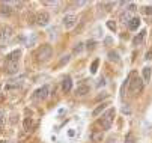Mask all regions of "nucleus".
Instances as JSON below:
<instances>
[{
  "label": "nucleus",
  "instance_id": "obj_4",
  "mask_svg": "<svg viewBox=\"0 0 152 143\" xmlns=\"http://www.w3.org/2000/svg\"><path fill=\"white\" fill-rule=\"evenodd\" d=\"M50 92H51V88H50L48 85H44L42 88H39V89L35 92L33 98H35V99H45V98L50 96Z\"/></svg>",
  "mask_w": 152,
  "mask_h": 143
},
{
  "label": "nucleus",
  "instance_id": "obj_9",
  "mask_svg": "<svg viewBox=\"0 0 152 143\" xmlns=\"http://www.w3.org/2000/svg\"><path fill=\"white\" fill-rule=\"evenodd\" d=\"M140 26V18L139 17H133L131 20H129V23H128V29L129 30H137Z\"/></svg>",
  "mask_w": 152,
  "mask_h": 143
},
{
  "label": "nucleus",
  "instance_id": "obj_12",
  "mask_svg": "<svg viewBox=\"0 0 152 143\" xmlns=\"http://www.w3.org/2000/svg\"><path fill=\"white\" fill-rule=\"evenodd\" d=\"M5 71L8 74H17L18 72V63H12V65H6Z\"/></svg>",
  "mask_w": 152,
  "mask_h": 143
},
{
  "label": "nucleus",
  "instance_id": "obj_17",
  "mask_svg": "<svg viewBox=\"0 0 152 143\" xmlns=\"http://www.w3.org/2000/svg\"><path fill=\"white\" fill-rule=\"evenodd\" d=\"M32 127H33L32 119H30V117H26V119H24V131H30Z\"/></svg>",
  "mask_w": 152,
  "mask_h": 143
},
{
  "label": "nucleus",
  "instance_id": "obj_25",
  "mask_svg": "<svg viewBox=\"0 0 152 143\" xmlns=\"http://www.w3.org/2000/svg\"><path fill=\"white\" fill-rule=\"evenodd\" d=\"M143 11H145V14L152 15V6H146V8H143Z\"/></svg>",
  "mask_w": 152,
  "mask_h": 143
},
{
  "label": "nucleus",
  "instance_id": "obj_1",
  "mask_svg": "<svg viewBox=\"0 0 152 143\" xmlns=\"http://www.w3.org/2000/svg\"><path fill=\"white\" fill-rule=\"evenodd\" d=\"M142 90H143V80L137 74L129 75V93H131V95H137Z\"/></svg>",
  "mask_w": 152,
  "mask_h": 143
},
{
  "label": "nucleus",
  "instance_id": "obj_8",
  "mask_svg": "<svg viewBox=\"0 0 152 143\" xmlns=\"http://www.w3.org/2000/svg\"><path fill=\"white\" fill-rule=\"evenodd\" d=\"M71 89H72V80H71L69 75H66L63 78V81H62V90L63 92H69Z\"/></svg>",
  "mask_w": 152,
  "mask_h": 143
},
{
  "label": "nucleus",
  "instance_id": "obj_20",
  "mask_svg": "<svg viewBox=\"0 0 152 143\" xmlns=\"http://www.w3.org/2000/svg\"><path fill=\"white\" fill-rule=\"evenodd\" d=\"M124 143H136L134 136H133L131 133H128V134H126V137H125V142H124Z\"/></svg>",
  "mask_w": 152,
  "mask_h": 143
},
{
  "label": "nucleus",
  "instance_id": "obj_18",
  "mask_svg": "<svg viewBox=\"0 0 152 143\" xmlns=\"http://www.w3.org/2000/svg\"><path fill=\"white\" fill-rule=\"evenodd\" d=\"M98 65H99V60L95 59L94 62H92V66H91V72H92V74H95V72L98 71Z\"/></svg>",
  "mask_w": 152,
  "mask_h": 143
},
{
  "label": "nucleus",
  "instance_id": "obj_28",
  "mask_svg": "<svg viewBox=\"0 0 152 143\" xmlns=\"http://www.w3.org/2000/svg\"><path fill=\"white\" fill-rule=\"evenodd\" d=\"M94 45H95V42H94V41H91V42H88V48H89V50H92V48H94Z\"/></svg>",
  "mask_w": 152,
  "mask_h": 143
},
{
  "label": "nucleus",
  "instance_id": "obj_7",
  "mask_svg": "<svg viewBox=\"0 0 152 143\" xmlns=\"http://www.w3.org/2000/svg\"><path fill=\"white\" fill-rule=\"evenodd\" d=\"M77 15H65L63 17V26L66 27V29H71L77 24Z\"/></svg>",
  "mask_w": 152,
  "mask_h": 143
},
{
  "label": "nucleus",
  "instance_id": "obj_24",
  "mask_svg": "<svg viewBox=\"0 0 152 143\" xmlns=\"http://www.w3.org/2000/svg\"><path fill=\"white\" fill-rule=\"evenodd\" d=\"M5 122H6V115L5 113H0V125L5 124Z\"/></svg>",
  "mask_w": 152,
  "mask_h": 143
},
{
  "label": "nucleus",
  "instance_id": "obj_13",
  "mask_svg": "<svg viewBox=\"0 0 152 143\" xmlns=\"http://www.w3.org/2000/svg\"><path fill=\"white\" fill-rule=\"evenodd\" d=\"M131 18H133V17H131V12H129V11H126V12H122V14H121V21H122V23H126V24H128Z\"/></svg>",
  "mask_w": 152,
  "mask_h": 143
},
{
  "label": "nucleus",
  "instance_id": "obj_26",
  "mask_svg": "<svg viewBox=\"0 0 152 143\" xmlns=\"http://www.w3.org/2000/svg\"><path fill=\"white\" fill-rule=\"evenodd\" d=\"M44 5H48V6H56V5H59V2H44Z\"/></svg>",
  "mask_w": 152,
  "mask_h": 143
},
{
  "label": "nucleus",
  "instance_id": "obj_29",
  "mask_svg": "<svg viewBox=\"0 0 152 143\" xmlns=\"http://www.w3.org/2000/svg\"><path fill=\"white\" fill-rule=\"evenodd\" d=\"M134 9H136V5H129V6H128V9H126V11H129V12H133V11H134Z\"/></svg>",
  "mask_w": 152,
  "mask_h": 143
},
{
  "label": "nucleus",
  "instance_id": "obj_19",
  "mask_svg": "<svg viewBox=\"0 0 152 143\" xmlns=\"http://www.w3.org/2000/svg\"><path fill=\"white\" fill-rule=\"evenodd\" d=\"M9 32H11V29H8V27H6V29H3V30H2V33H0V38H2V39H8V38L11 36V33H9Z\"/></svg>",
  "mask_w": 152,
  "mask_h": 143
},
{
  "label": "nucleus",
  "instance_id": "obj_5",
  "mask_svg": "<svg viewBox=\"0 0 152 143\" xmlns=\"http://www.w3.org/2000/svg\"><path fill=\"white\" fill-rule=\"evenodd\" d=\"M21 56V51L20 50H14L12 53H9L5 59V63L6 65H12V63H18V59Z\"/></svg>",
  "mask_w": 152,
  "mask_h": 143
},
{
  "label": "nucleus",
  "instance_id": "obj_10",
  "mask_svg": "<svg viewBox=\"0 0 152 143\" xmlns=\"http://www.w3.org/2000/svg\"><path fill=\"white\" fill-rule=\"evenodd\" d=\"M86 93H89V86L88 85H80L75 89V95L77 96H84Z\"/></svg>",
  "mask_w": 152,
  "mask_h": 143
},
{
  "label": "nucleus",
  "instance_id": "obj_6",
  "mask_svg": "<svg viewBox=\"0 0 152 143\" xmlns=\"http://www.w3.org/2000/svg\"><path fill=\"white\" fill-rule=\"evenodd\" d=\"M48 21H50V15H48V12H39V14L36 15V24H38V26L44 27V26L48 24Z\"/></svg>",
  "mask_w": 152,
  "mask_h": 143
},
{
  "label": "nucleus",
  "instance_id": "obj_11",
  "mask_svg": "<svg viewBox=\"0 0 152 143\" xmlns=\"http://www.w3.org/2000/svg\"><path fill=\"white\" fill-rule=\"evenodd\" d=\"M145 36H146V30H142L136 38H134V41H133V42H134V45H140L142 42H143V41H145Z\"/></svg>",
  "mask_w": 152,
  "mask_h": 143
},
{
  "label": "nucleus",
  "instance_id": "obj_14",
  "mask_svg": "<svg viewBox=\"0 0 152 143\" xmlns=\"http://www.w3.org/2000/svg\"><path fill=\"white\" fill-rule=\"evenodd\" d=\"M0 14H2V15H11L12 14V9L9 8L8 3H5V5L0 6Z\"/></svg>",
  "mask_w": 152,
  "mask_h": 143
},
{
  "label": "nucleus",
  "instance_id": "obj_3",
  "mask_svg": "<svg viewBox=\"0 0 152 143\" xmlns=\"http://www.w3.org/2000/svg\"><path fill=\"white\" fill-rule=\"evenodd\" d=\"M38 60H41V62H47V60L53 56V48L51 45H42L39 50H38Z\"/></svg>",
  "mask_w": 152,
  "mask_h": 143
},
{
  "label": "nucleus",
  "instance_id": "obj_16",
  "mask_svg": "<svg viewBox=\"0 0 152 143\" xmlns=\"http://www.w3.org/2000/svg\"><path fill=\"white\" fill-rule=\"evenodd\" d=\"M151 74H152V71H151L149 66L143 68V80H145V81H149V80H151Z\"/></svg>",
  "mask_w": 152,
  "mask_h": 143
},
{
  "label": "nucleus",
  "instance_id": "obj_22",
  "mask_svg": "<svg viewBox=\"0 0 152 143\" xmlns=\"http://www.w3.org/2000/svg\"><path fill=\"white\" fill-rule=\"evenodd\" d=\"M107 27L115 32V30H116V24H115V21H107Z\"/></svg>",
  "mask_w": 152,
  "mask_h": 143
},
{
  "label": "nucleus",
  "instance_id": "obj_15",
  "mask_svg": "<svg viewBox=\"0 0 152 143\" xmlns=\"http://www.w3.org/2000/svg\"><path fill=\"white\" fill-rule=\"evenodd\" d=\"M105 107H107V103H102L101 106H98V107L94 110V116H99V115L105 110Z\"/></svg>",
  "mask_w": 152,
  "mask_h": 143
},
{
  "label": "nucleus",
  "instance_id": "obj_31",
  "mask_svg": "<svg viewBox=\"0 0 152 143\" xmlns=\"http://www.w3.org/2000/svg\"><path fill=\"white\" fill-rule=\"evenodd\" d=\"M0 143H8L6 140H0Z\"/></svg>",
  "mask_w": 152,
  "mask_h": 143
},
{
  "label": "nucleus",
  "instance_id": "obj_2",
  "mask_svg": "<svg viewBox=\"0 0 152 143\" xmlns=\"http://www.w3.org/2000/svg\"><path fill=\"white\" fill-rule=\"evenodd\" d=\"M115 109H108L107 112H104V115L101 116V120H99V124H101V127L104 128V130H108L112 127V124H113V119H115Z\"/></svg>",
  "mask_w": 152,
  "mask_h": 143
},
{
  "label": "nucleus",
  "instance_id": "obj_21",
  "mask_svg": "<svg viewBox=\"0 0 152 143\" xmlns=\"http://www.w3.org/2000/svg\"><path fill=\"white\" fill-rule=\"evenodd\" d=\"M108 59L115 60V62H119V57H118V53L116 51H110V53H108Z\"/></svg>",
  "mask_w": 152,
  "mask_h": 143
},
{
  "label": "nucleus",
  "instance_id": "obj_27",
  "mask_svg": "<svg viewBox=\"0 0 152 143\" xmlns=\"http://www.w3.org/2000/svg\"><path fill=\"white\" fill-rule=\"evenodd\" d=\"M145 59H146V60H151V59H152V50L146 53V56H145Z\"/></svg>",
  "mask_w": 152,
  "mask_h": 143
},
{
  "label": "nucleus",
  "instance_id": "obj_23",
  "mask_svg": "<svg viewBox=\"0 0 152 143\" xmlns=\"http://www.w3.org/2000/svg\"><path fill=\"white\" fill-rule=\"evenodd\" d=\"M83 50V44H77L75 47H74V53H80Z\"/></svg>",
  "mask_w": 152,
  "mask_h": 143
},
{
  "label": "nucleus",
  "instance_id": "obj_30",
  "mask_svg": "<svg viewBox=\"0 0 152 143\" xmlns=\"http://www.w3.org/2000/svg\"><path fill=\"white\" fill-rule=\"evenodd\" d=\"M3 99H5V93H0V104L3 103Z\"/></svg>",
  "mask_w": 152,
  "mask_h": 143
}]
</instances>
